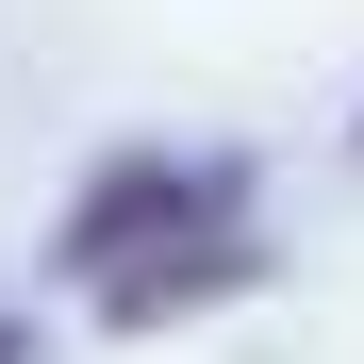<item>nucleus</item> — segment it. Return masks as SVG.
Returning <instances> with one entry per match:
<instances>
[{"label": "nucleus", "instance_id": "nucleus-1", "mask_svg": "<svg viewBox=\"0 0 364 364\" xmlns=\"http://www.w3.org/2000/svg\"><path fill=\"white\" fill-rule=\"evenodd\" d=\"M67 265H83L100 315H182V298L249 282V232H232V182L215 166H116L67 215Z\"/></svg>", "mask_w": 364, "mask_h": 364}, {"label": "nucleus", "instance_id": "nucleus-2", "mask_svg": "<svg viewBox=\"0 0 364 364\" xmlns=\"http://www.w3.org/2000/svg\"><path fill=\"white\" fill-rule=\"evenodd\" d=\"M0 364H33V348H17V331H0Z\"/></svg>", "mask_w": 364, "mask_h": 364}]
</instances>
